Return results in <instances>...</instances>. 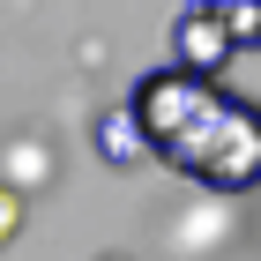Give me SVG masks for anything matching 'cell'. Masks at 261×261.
<instances>
[{"label":"cell","instance_id":"cell-5","mask_svg":"<svg viewBox=\"0 0 261 261\" xmlns=\"http://www.w3.org/2000/svg\"><path fill=\"white\" fill-rule=\"evenodd\" d=\"M15 231H22V187H8V179H0V246L15 239Z\"/></svg>","mask_w":261,"mask_h":261},{"label":"cell","instance_id":"cell-1","mask_svg":"<svg viewBox=\"0 0 261 261\" xmlns=\"http://www.w3.org/2000/svg\"><path fill=\"white\" fill-rule=\"evenodd\" d=\"M157 157L209 194H254L261 187V105L209 82V97L187 112V127L172 142H157Z\"/></svg>","mask_w":261,"mask_h":261},{"label":"cell","instance_id":"cell-4","mask_svg":"<svg viewBox=\"0 0 261 261\" xmlns=\"http://www.w3.org/2000/svg\"><path fill=\"white\" fill-rule=\"evenodd\" d=\"M217 15H224L231 53H261V8H254V0H217Z\"/></svg>","mask_w":261,"mask_h":261},{"label":"cell","instance_id":"cell-3","mask_svg":"<svg viewBox=\"0 0 261 261\" xmlns=\"http://www.w3.org/2000/svg\"><path fill=\"white\" fill-rule=\"evenodd\" d=\"M90 142H97V157L105 164H142L149 157V142H142V127H135V112H127V105H112V112H97V127H90Z\"/></svg>","mask_w":261,"mask_h":261},{"label":"cell","instance_id":"cell-2","mask_svg":"<svg viewBox=\"0 0 261 261\" xmlns=\"http://www.w3.org/2000/svg\"><path fill=\"white\" fill-rule=\"evenodd\" d=\"M231 60H239V53H231V38H224L217 0H194V8L172 15V67H187V75H201V82H224Z\"/></svg>","mask_w":261,"mask_h":261}]
</instances>
